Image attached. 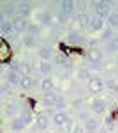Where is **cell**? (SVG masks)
<instances>
[{
  "mask_svg": "<svg viewBox=\"0 0 118 133\" xmlns=\"http://www.w3.org/2000/svg\"><path fill=\"white\" fill-rule=\"evenodd\" d=\"M92 9H93V16H97L100 20H108V16L113 11V5L109 2H90Z\"/></svg>",
  "mask_w": 118,
  "mask_h": 133,
  "instance_id": "1",
  "label": "cell"
},
{
  "mask_svg": "<svg viewBox=\"0 0 118 133\" xmlns=\"http://www.w3.org/2000/svg\"><path fill=\"white\" fill-rule=\"evenodd\" d=\"M102 59H104V53L100 51V48L86 51V62H88L92 68H99V66L102 64Z\"/></svg>",
  "mask_w": 118,
  "mask_h": 133,
  "instance_id": "2",
  "label": "cell"
},
{
  "mask_svg": "<svg viewBox=\"0 0 118 133\" xmlns=\"http://www.w3.org/2000/svg\"><path fill=\"white\" fill-rule=\"evenodd\" d=\"M65 44L70 48L72 46H83V44H86V37L79 32H69L67 37H65Z\"/></svg>",
  "mask_w": 118,
  "mask_h": 133,
  "instance_id": "3",
  "label": "cell"
},
{
  "mask_svg": "<svg viewBox=\"0 0 118 133\" xmlns=\"http://www.w3.org/2000/svg\"><path fill=\"white\" fill-rule=\"evenodd\" d=\"M106 110H108V101H106L104 98L97 96V98H93V99L90 101V112H93V114H104Z\"/></svg>",
  "mask_w": 118,
  "mask_h": 133,
  "instance_id": "4",
  "label": "cell"
},
{
  "mask_svg": "<svg viewBox=\"0 0 118 133\" xmlns=\"http://www.w3.org/2000/svg\"><path fill=\"white\" fill-rule=\"evenodd\" d=\"M70 20L74 21L78 27H81V29H90V20H92V16L85 11V12H76Z\"/></svg>",
  "mask_w": 118,
  "mask_h": 133,
  "instance_id": "5",
  "label": "cell"
},
{
  "mask_svg": "<svg viewBox=\"0 0 118 133\" xmlns=\"http://www.w3.org/2000/svg\"><path fill=\"white\" fill-rule=\"evenodd\" d=\"M57 96H58V94H55V92H44V94L41 96L39 103L44 107V108L53 110V108H55V99H57Z\"/></svg>",
  "mask_w": 118,
  "mask_h": 133,
  "instance_id": "6",
  "label": "cell"
},
{
  "mask_svg": "<svg viewBox=\"0 0 118 133\" xmlns=\"http://www.w3.org/2000/svg\"><path fill=\"white\" fill-rule=\"evenodd\" d=\"M60 7V12H64L67 18H72L76 14V2H70V0H64L58 4Z\"/></svg>",
  "mask_w": 118,
  "mask_h": 133,
  "instance_id": "7",
  "label": "cell"
},
{
  "mask_svg": "<svg viewBox=\"0 0 118 133\" xmlns=\"http://www.w3.org/2000/svg\"><path fill=\"white\" fill-rule=\"evenodd\" d=\"M88 89L93 94H100V92L104 91V80L100 76H92L90 82H88Z\"/></svg>",
  "mask_w": 118,
  "mask_h": 133,
  "instance_id": "8",
  "label": "cell"
},
{
  "mask_svg": "<svg viewBox=\"0 0 118 133\" xmlns=\"http://www.w3.org/2000/svg\"><path fill=\"white\" fill-rule=\"evenodd\" d=\"M48 126H49V115H48V112L37 114V117H35V130H37V131H46Z\"/></svg>",
  "mask_w": 118,
  "mask_h": 133,
  "instance_id": "9",
  "label": "cell"
},
{
  "mask_svg": "<svg viewBox=\"0 0 118 133\" xmlns=\"http://www.w3.org/2000/svg\"><path fill=\"white\" fill-rule=\"evenodd\" d=\"M35 20L39 21L42 27H51L53 25V14L49 12V11H41V12H37L35 14Z\"/></svg>",
  "mask_w": 118,
  "mask_h": 133,
  "instance_id": "10",
  "label": "cell"
},
{
  "mask_svg": "<svg viewBox=\"0 0 118 133\" xmlns=\"http://www.w3.org/2000/svg\"><path fill=\"white\" fill-rule=\"evenodd\" d=\"M11 53H12V50H11L9 43L5 41V39H0V64L9 61V59H11Z\"/></svg>",
  "mask_w": 118,
  "mask_h": 133,
  "instance_id": "11",
  "label": "cell"
},
{
  "mask_svg": "<svg viewBox=\"0 0 118 133\" xmlns=\"http://www.w3.org/2000/svg\"><path fill=\"white\" fill-rule=\"evenodd\" d=\"M16 5H18V14L23 16V18H28L32 14V11H34V4L32 2H20Z\"/></svg>",
  "mask_w": 118,
  "mask_h": 133,
  "instance_id": "12",
  "label": "cell"
},
{
  "mask_svg": "<svg viewBox=\"0 0 118 133\" xmlns=\"http://www.w3.org/2000/svg\"><path fill=\"white\" fill-rule=\"evenodd\" d=\"M83 128H85V133H99L100 123H99V119L92 117V119H88L86 123H83Z\"/></svg>",
  "mask_w": 118,
  "mask_h": 133,
  "instance_id": "13",
  "label": "cell"
},
{
  "mask_svg": "<svg viewBox=\"0 0 118 133\" xmlns=\"http://www.w3.org/2000/svg\"><path fill=\"white\" fill-rule=\"evenodd\" d=\"M11 21H12L14 29H16L18 32L27 30V27H28V18H23V16H20V14H16V16H14Z\"/></svg>",
  "mask_w": 118,
  "mask_h": 133,
  "instance_id": "14",
  "label": "cell"
},
{
  "mask_svg": "<svg viewBox=\"0 0 118 133\" xmlns=\"http://www.w3.org/2000/svg\"><path fill=\"white\" fill-rule=\"evenodd\" d=\"M104 25H106V20H100V18H97V16H92L88 30H92V32H102V30H104Z\"/></svg>",
  "mask_w": 118,
  "mask_h": 133,
  "instance_id": "15",
  "label": "cell"
},
{
  "mask_svg": "<svg viewBox=\"0 0 118 133\" xmlns=\"http://www.w3.org/2000/svg\"><path fill=\"white\" fill-rule=\"evenodd\" d=\"M37 57H39L42 62H49V59L53 57V50L49 46H41L37 50Z\"/></svg>",
  "mask_w": 118,
  "mask_h": 133,
  "instance_id": "16",
  "label": "cell"
},
{
  "mask_svg": "<svg viewBox=\"0 0 118 133\" xmlns=\"http://www.w3.org/2000/svg\"><path fill=\"white\" fill-rule=\"evenodd\" d=\"M0 34H2V36H16V34H18V30L14 29L12 21L7 20L4 25H2V27H0Z\"/></svg>",
  "mask_w": 118,
  "mask_h": 133,
  "instance_id": "17",
  "label": "cell"
},
{
  "mask_svg": "<svg viewBox=\"0 0 118 133\" xmlns=\"http://www.w3.org/2000/svg\"><path fill=\"white\" fill-rule=\"evenodd\" d=\"M76 78H78L79 82H86V83H88L90 78H92V73H90L88 68H85V66H83V68H79V69H78V73H76Z\"/></svg>",
  "mask_w": 118,
  "mask_h": 133,
  "instance_id": "18",
  "label": "cell"
},
{
  "mask_svg": "<svg viewBox=\"0 0 118 133\" xmlns=\"http://www.w3.org/2000/svg\"><path fill=\"white\" fill-rule=\"evenodd\" d=\"M41 91L44 92H53L55 91V80L53 78H42L41 80Z\"/></svg>",
  "mask_w": 118,
  "mask_h": 133,
  "instance_id": "19",
  "label": "cell"
},
{
  "mask_svg": "<svg viewBox=\"0 0 118 133\" xmlns=\"http://www.w3.org/2000/svg\"><path fill=\"white\" fill-rule=\"evenodd\" d=\"M67 119H69V115H67L65 112H55L53 114V123L57 124L58 128H62L64 124L67 123Z\"/></svg>",
  "mask_w": 118,
  "mask_h": 133,
  "instance_id": "20",
  "label": "cell"
},
{
  "mask_svg": "<svg viewBox=\"0 0 118 133\" xmlns=\"http://www.w3.org/2000/svg\"><path fill=\"white\" fill-rule=\"evenodd\" d=\"M5 80H7V83H9L11 87H16V85H20L21 75H18V73H14V71H7V75H5Z\"/></svg>",
  "mask_w": 118,
  "mask_h": 133,
  "instance_id": "21",
  "label": "cell"
},
{
  "mask_svg": "<svg viewBox=\"0 0 118 133\" xmlns=\"http://www.w3.org/2000/svg\"><path fill=\"white\" fill-rule=\"evenodd\" d=\"M39 73L42 75V76H46V78H49V75L53 73V64L51 62H39Z\"/></svg>",
  "mask_w": 118,
  "mask_h": 133,
  "instance_id": "22",
  "label": "cell"
},
{
  "mask_svg": "<svg viewBox=\"0 0 118 133\" xmlns=\"http://www.w3.org/2000/svg\"><path fill=\"white\" fill-rule=\"evenodd\" d=\"M2 9H4V12H5L7 20H9L11 16H12V18L16 16V11H18V5H16V4H12V2H7V4H5V5H4Z\"/></svg>",
  "mask_w": 118,
  "mask_h": 133,
  "instance_id": "23",
  "label": "cell"
},
{
  "mask_svg": "<svg viewBox=\"0 0 118 133\" xmlns=\"http://www.w3.org/2000/svg\"><path fill=\"white\" fill-rule=\"evenodd\" d=\"M9 126H11V130H12V131H21V130L25 128V123L21 121V117L18 115V117H12V119H11Z\"/></svg>",
  "mask_w": 118,
  "mask_h": 133,
  "instance_id": "24",
  "label": "cell"
},
{
  "mask_svg": "<svg viewBox=\"0 0 118 133\" xmlns=\"http://www.w3.org/2000/svg\"><path fill=\"white\" fill-rule=\"evenodd\" d=\"M27 34L37 39V37L41 36V27H39V23H28V27H27Z\"/></svg>",
  "mask_w": 118,
  "mask_h": 133,
  "instance_id": "25",
  "label": "cell"
},
{
  "mask_svg": "<svg viewBox=\"0 0 118 133\" xmlns=\"http://www.w3.org/2000/svg\"><path fill=\"white\" fill-rule=\"evenodd\" d=\"M108 25H109V29L113 30V29H118V11H111V14L108 16Z\"/></svg>",
  "mask_w": 118,
  "mask_h": 133,
  "instance_id": "26",
  "label": "cell"
},
{
  "mask_svg": "<svg viewBox=\"0 0 118 133\" xmlns=\"http://www.w3.org/2000/svg\"><path fill=\"white\" fill-rule=\"evenodd\" d=\"M115 37V32L111 30V29H104V30L100 32V37H99V41L100 43H109L111 39Z\"/></svg>",
  "mask_w": 118,
  "mask_h": 133,
  "instance_id": "27",
  "label": "cell"
},
{
  "mask_svg": "<svg viewBox=\"0 0 118 133\" xmlns=\"http://www.w3.org/2000/svg\"><path fill=\"white\" fill-rule=\"evenodd\" d=\"M32 85H34V78H30V76H21L20 87L23 91H32Z\"/></svg>",
  "mask_w": 118,
  "mask_h": 133,
  "instance_id": "28",
  "label": "cell"
},
{
  "mask_svg": "<svg viewBox=\"0 0 118 133\" xmlns=\"http://www.w3.org/2000/svg\"><path fill=\"white\" fill-rule=\"evenodd\" d=\"M21 43H23V46H25V48H35L37 39H35V37H32V36H28V34H25V36H23V39H21Z\"/></svg>",
  "mask_w": 118,
  "mask_h": 133,
  "instance_id": "29",
  "label": "cell"
},
{
  "mask_svg": "<svg viewBox=\"0 0 118 133\" xmlns=\"http://www.w3.org/2000/svg\"><path fill=\"white\" fill-rule=\"evenodd\" d=\"M67 107H69V103L65 101V98H64V96H57V99H55V108H57L58 112H64Z\"/></svg>",
  "mask_w": 118,
  "mask_h": 133,
  "instance_id": "30",
  "label": "cell"
},
{
  "mask_svg": "<svg viewBox=\"0 0 118 133\" xmlns=\"http://www.w3.org/2000/svg\"><path fill=\"white\" fill-rule=\"evenodd\" d=\"M106 51L108 53H116L118 51V36H115L109 43H106Z\"/></svg>",
  "mask_w": 118,
  "mask_h": 133,
  "instance_id": "31",
  "label": "cell"
},
{
  "mask_svg": "<svg viewBox=\"0 0 118 133\" xmlns=\"http://www.w3.org/2000/svg\"><path fill=\"white\" fill-rule=\"evenodd\" d=\"M53 20H57V23H58V25H67V23L70 21V18H67V16H65L64 12L57 11V12L53 14Z\"/></svg>",
  "mask_w": 118,
  "mask_h": 133,
  "instance_id": "32",
  "label": "cell"
},
{
  "mask_svg": "<svg viewBox=\"0 0 118 133\" xmlns=\"http://www.w3.org/2000/svg\"><path fill=\"white\" fill-rule=\"evenodd\" d=\"M78 119H79V123H81V124L86 123L88 119H92V112H90V110H79Z\"/></svg>",
  "mask_w": 118,
  "mask_h": 133,
  "instance_id": "33",
  "label": "cell"
},
{
  "mask_svg": "<svg viewBox=\"0 0 118 133\" xmlns=\"http://www.w3.org/2000/svg\"><path fill=\"white\" fill-rule=\"evenodd\" d=\"M18 108V105H16V101L14 99H11V101H7V105H5V112H7V115H11L12 117V114H14V110Z\"/></svg>",
  "mask_w": 118,
  "mask_h": 133,
  "instance_id": "34",
  "label": "cell"
},
{
  "mask_svg": "<svg viewBox=\"0 0 118 133\" xmlns=\"http://www.w3.org/2000/svg\"><path fill=\"white\" fill-rule=\"evenodd\" d=\"M104 126H106L108 131H113V128H115V117H113V115H108V117L104 119Z\"/></svg>",
  "mask_w": 118,
  "mask_h": 133,
  "instance_id": "35",
  "label": "cell"
},
{
  "mask_svg": "<svg viewBox=\"0 0 118 133\" xmlns=\"http://www.w3.org/2000/svg\"><path fill=\"white\" fill-rule=\"evenodd\" d=\"M72 128H74V123H72V119H67V123L64 124L60 130H62L64 133H70V131H72Z\"/></svg>",
  "mask_w": 118,
  "mask_h": 133,
  "instance_id": "36",
  "label": "cell"
},
{
  "mask_svg": "<svg viewBox=\"0 0 118 133\" xmlns=\"http://www.w3.org/2000/svg\"><path fill=\"white\" fill-rule=\"evenodd\" d=\"M2 94H12V87H11L9 83L0 85V96H2Z\"/></svg>",
  "mask_w": 118,
  "mask_h": 133,
  "instance_id": "37",
  "label": "cell"
},
{
  "mask_svg": "<svg viewBox=\"0 0 118 133\" xmlns=\"http://www.w3.org/2000/svg\"><path fill=\"white\" fill-rule=\"evenodd\" d=\"M70 133H85L83 124H74V128H72V131H70Z\"/></svg>",
  "mask_w": 118,
  "mask_h": 133,
  "instance_id": "38",
  "label": "cell"
},
{
  "mask_svg": "<svg viewBox=\"0 0 118 133\" xmlns=\"http://www.w3.org/2000/svg\"><path fill=\"white\" fill-rule=\"evenodd\" d=\"M5 21H7V16H5V12H4V9L0 7V27H2V25H4Z\"/></svg>",
  "mask_w": 118,
  "mask_h": 133,
  "instance_id": "39",
  "label": "cell"
},
{
  "mask_svg": "<svg viewBox=\"0 0 118 133\" xmlns=\"http://www.w3.org/2000/svg\"><path fill=\"white\" fill-rule=\"evenodd\" d=\"M111 92H113V94H115V96L118 98V83L115 85V87H113V89H111Z\"/></svg>",
  "mask_w": 118,
  "mask_h": 133,
  "instance_id": "40",
  "label": "cell"
},
{
  "mask_svg": "<svg viewBox=\"0 0 118 133\" xmlns=\"http://www.w3.org/2000/svg\"><path fill=\"white\" fill-rule=\"evenodd\" d=\"M0 76H2V64H0Z\"/></svg>",
  "mask_w": 118,
  "mask_h": 133,
  "instance_id": "41",
  "label": "cell"
},
{
  "mask_svg": "<svg viewBox=\"0 0 118 133\" xmlns=\"http://www.w3.org/2000/svg\"><path fill=\"white\" fill-rule=\"evenodd\" d=\"M116 66H118V61H116Z\"/></svg>",
  "mask_w": 118,
  "mask_h": 133,
  "instance_id": "42",
  "label": "cell"
}]
</instances>
